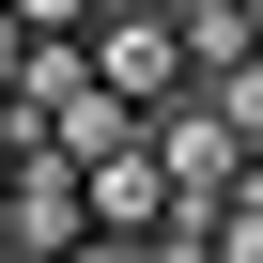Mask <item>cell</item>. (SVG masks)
<instances>
[{
  "label": "cell",
  "mask_w": 263,
  "mask_h": 263,
  "mask_svg": "<svg viewBox=\"0 0 263 263\" xmlns=\"http://www.w3.org/2000/svg\"><path fill=\"white\" fill-rule=\"evenodd\" d=\"M93 78L124 93V108H155V93H186V31H171V0H93Z\"/></svg>",
  "instance_id": "cell-1"
},
{
  "label": "cell",
  "mask_w": 263,
  "mask_h": 263,
  "mask_svg": "<svg viewBox=\"0 0 263 263\" xmlns=\"http://www.w3.org/2000/svg\"><path fill=\"white\" fill-rule=\"evenodd\" d=\"M16 31H93V0H16Z\"/></svg>",
  "instance_id": "cell-2"
}]
</instances>
